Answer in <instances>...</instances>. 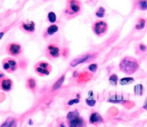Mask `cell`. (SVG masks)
I'll list each match as a JSON object with an SVG mask.
<instances>
[{
    "label": "cell",
    "mask_w": 147,
    "mask_h": 127,
    "mask_svg": "<svg viewBox=\"0 0 147 127\" xmlns=\"http://www.w3.org/2000/svg\"><path fill=\"white\" fill-rule=\"evenodd\" d=\"M140 68L139 61L131 57H125L119 63V69L124 74L131 75L138 71Z\"/></svg>",
    "instance_id": "6da1fadb"
},
{
    "label": "cell",
    "mask_w": 147,
    "mask_h": 127,
    "mask_svg": "<svg viewBox=\"0 0 147 127\" xmlns=\"http://www.w3.org/2000/svg\"><path fill=\"white\" fill-rule=\"evenodd\" d=\"M83 9L82 2L80 0H67L63 15L67 19H72L80 15Z\"/></svg>",
    "instance_id": "7a4b0ae2"
},
{
    "label": "cell",
    "mask_w": 147,
    "mask_h": 127,
    "mask_svg": "<svg viewBox=\"0 0 147 127\" xmlns=\"http://www.w3.org/2000/svg\"><path fill=\"white\" fill-rule=\"evenodd\" d=\"M67 121L69 127H84L85 126L84 120L80 116L78 110L67 113Z\"/></svg>",
    "instance_id": "3957f363"
},
{
    "label": "cell",
    "mask_w": 147,
    "mask_h": 127,
    "mask_svg": "<svg viewBox=\"0 0 147 127\" xmlns=\"http://www.w3.org/2000/svg\"><path fill=\"white\" fill-rule=\"evenodd\" d=\"M34 71L40 76H48L52 71V66L45 61H40L36 63L34 66Z\"/></svg>",
    "instance_id": "277c9868"
},
{
    "label": "cell",
    "mask_w": 147,
    "mask_h": 127,
    "mask_svg": "<svg viewBox=\"0 0 147 127\" xmlns=\"http://www.w3.org/2000/svg\"><path fill=\"white\" fill-rule=\"evenodd\" d=\"M109 25L107 22L103 20H98L92 24V30L96 36L101 37L107 33Z\"/></svg>",
    "instance_id": "5b68a950"
},
{
    "label": "cell",
    "mask_w": 147,
    "mask_h": 127,
    "mask_svg": "<svg viewBox=\"0 0 147 127\" xmlns=\"http://www.w3.org/2000/svg\"><path fill=\"white\" fill-rule=\"evenodd\" d=\"M61 49L57 44L52 43L47 45L45 49V56L50 60L55 59L60 57Z\"/></svg>",
    "instance_id": "8992f818"
},
{
    "label": "cell",
    "mask_w": 147,
    "mask_h": 127,
    "mask_svg": "<svg viewBox=\"0 0 147 127\" xmlns=\"http://www.w3.org/2000/svg\"><path fill=\"white\" fill-rule=\"evenodd\" d=\"M2 67L7 73H14L18 68V64L14 59L7 57L2 61Z\"/></svg>",
    "instance_id": "52a82bcc"
},
{
    "label": "cell",
    "mask_w": 147,
    "mask_h": 127,
    "mask_svg": "<svg viewBox=\"0 0 147 127\" xmlns=\"http://www.w3.org/2000/svg\"><path fill=\"white\" fill-rule=\"evenodd\" d=\"M6 50H7V52L8 53L9 55L15 57H20L22 52V49L21 45L17 42H11L7 44Z\"/></svg>",
    "instance_id": "ba28073f"
},
{
    "label": "cell",
    "mask_w": 147,
    "mask_h": 127,
    "mask_svg": "<svg viewBox=\"0 0 147 127\" xmlns=\"http://www.w3.org/2000/svg\"><path fill=\"white\" fill-rule=\"evenodd\" d=\"M94 57L95 55L92 54H86L81 56H79V57H76V59H73L70 61V66L71 67H76V66L79 65V64L90 61Z\"/></svg>",
    "instance_id": "9c48e42d"
},
{
    "label": "cell",
    "mask_w": 147,
    "mask_h": 127,
    "mask_svg": "<svg viewBox=\"0 0 147 127\" xmlns=\"http://www.w3.org/2000/svg\"><path fill=\"white\" fill-rule=\"evenodd\" d=\"M20 29L25 34H32L36 30L35 23L33 21H22L20 24Z\"/></svg>",
    "instance_id": "30bf717a"
},
{
    "label": "cell",
    "mask_w": 147,
    "mask_h": 127,
    "mask_svg": "<svg viewBox=\"0 0 147 127\" xmlns=\"http://www.w3.org/2000/svg\"><path fill=\"white\" fill-rule=\"evenodd\" d=\"M59 27L57 24H51L49 26L47 29L43 32V37L45 39H48L49 37H51L54 36L56 33L58 32Z\"/></svg>",
    "instance_id": "8fae6325"
},
{
    "label": "cell",
    "mask_w": 147,
    "mask_h": 127,
    "mask_svg": "<svg viewBox=\"0 0 147 127\" xmlns=\"http://www.w3.org/2000/svg\"><path fill=\"white\" fill-rule=\"evenodd\" d=\"M1 89L4 91H9L13 88L12 80L9 78H4L1 79Z\"/></svg>",
    "instance_id": "7c38bea8"
},
{
    "label": "cell",
    "mask_w": 147,
    "mask_h": 127,
    "mask_svg": "<svg viewBox=\"0 0 147 127\" xmlns=\"http://www.w3.org/2000/svg\"><path fill=\"white\" fill-rule=\"evenodd\" d=\"M134 7L141 11H146L147 10V0H136L134 2Z\"/></svg>",
    "instance_id": "4fadbf2b"
},
{
    "label": "cell",
    "mask_w": 147,
    "mask_h": 127,
    "mask_svg": "<svg viewBox=\"0 0 147 127\" xmlns=\"http://www.w3.org/2000/svg\"><path fill=\"white\" fill-rule=\"evenodd\" d=\"M103 121V118L97 112L92 113L90 116V124H96V123H101Z\"/></svg>",
    "instance_id": "5bb4252c"
},
{
    "label": "cell",
    "mask_w": 147,
    "mask_h": 127,
    "mask_svg": "<svg viewBox=\"0 0 147 127\" xmlns=\"http://www.w3.org/2000/svg\"><path fill=\"white\" fill-rule=\"evenodd\" d=\"M26 85H27V87L29 89H30L32 91H35L36 89H37V82H36L35 79L32 78V77L27 78Z\"/></svg>",
    "instance_id": "9a60e30c"
},
{
    "label": "cell",
    "mask_w": 147,
    "mask_h": 127,
    "mask_svg": "<svg viewBox=\"0 0 147 127\" xmlns=\"http://www.w3.org/2000/svg\"><path fill=\"white\" fill-rule=\"evenodd\" d=\"M123 97L119 94H115L113 96H111L108 99V101L110 103H116V104H119V103L123 102Z\"/></svg>",
    "instance_id": "2e32d148"
},
{
    "label": "cell",
    "mask_w": 147,
    "mask_h": 127,
    "mask_svg": "<svg viewBox=\"0 0 147 127\" xmlns=\"http://www.w3.org/2000/svg\"><path fill=\"white\" fill-rule=\"evenodd\" d=\"M146 21L145 19L139 18V19H138L137 23H136V25H135V30H136V31H140V30L144 29L145 28V27H146Z\"/></svg>",
    "instance_id": "e0dca14e"
},
{
    "label": "cell",
    "mask_w": 147,
    "mask_h": 127,
    "mask_svg": "<svg viewBox=\"0 0 147 127\" xmlns=\"http://www.w3.org/2000/svg\"><path fill=\"white\" fill-rule=\"evenodd\" d=\"M65 78V76L63 75L59 79H57V81H56V82L55 83L54 85L53 86V91H56V90L59 89V88L62 86L63 84L64 83Z\"/></svg>",
    "instance_id": "ac0fdd59"
},
{
    "label": "cell",
    "mask_w": 147,
    "mask_h": 127,
    "mask_svg": "<svg viewBox=\"0 0 147 127\" xmlns=\"http://www.w3.org/2000/svg\"><path fill=\"white\" fill-rule=\"evenodd\" d=\"M16 124V121L14 118H8L2 124L1 127H13Z\"/></svg>",
    "instance_id": "d6986e66"
},
{
    "label": "cell",
    "mask_w": 147,
    "mask_h": 127,
    "mask_svg": "<svg viewBox=\"0 0 147 127\" xmlns=\"http://www.w3.org/2000/svg\"><path fill=\"white\" fill-rule=\"evenodd\" d=\"M134 94L138 96H142L144 94V86L142 84H136L134 86Z\"/></svg>",
    "instance_id": "ffe728a7"
},
{
    "label": "cell",
    "mask_w": 147,
    "mask_h": 127,
    "mask_svg": "<svg viewBox=\"0 0 147 127\" xmlns=\"http://www.w3.org/2000/svg\"><path fill=\"white\" fill-rule=\"evenodd\" d=\"M134 78H132V77H124V78H122L121 79H120V84L121 86L129 85V84L134 82Z\"/></svg>",
    "instance_id": "44dd1931"
},
{
    "label": "cell",
    "mask_w": 147,
    "mask_h": 127,
    "mask_svg": "<svg viewBox=\"0 0 147 127\" xmlns=\"http://www.w3.org/2000/svg\"><path fill=\"white\" fill-rule=\"evenodd\" d=\"M47 21L52 24H54L57 21V16L54 11H50L47 14Z\"/></svg>",
    "instance_id": "7402d4cb"
},
{
    "label": "cell",
    "mask_w": 147,
    "mask_h": 127,
    "mask_svg": "<svg viewBox=\"0 0 147 127\" xmlns=\"http://www.w3.org/2000/svg\"><path fill=\"white\" fill-rule=\"evenodd\" d=\"M106 9L103 7H100L96 10L95 14H96V16L98 18H103L105 17V15H106Z\"/></svg>",
    "instance_id": "603a6c76"
},
{
    "label": "cell",
    "mask_w": 147,
    "mask_h": 127,
    "mask_svg": "<svg viewBox=\"0 0 147 127\" xmlns=\"http://www.w3.org/2000/svg\"><path fill=\"white\" fill-rule=\"evenodd\" d=\"M90 94H90V91H89V93H88L89 96H88V98H87L86 99V103L89 106L92 107V106H94L96 105V101L94 99V98H93V95L91 96Z\"/></svg>",
    "instance_id": "cb8c5ba5"
},
{
    "label": "cell",
    "mask_w": 147,
    "mask_h": 127,
    "mask_svg": "<svg viewBox=\"0 0 147 127\" xmlns=\"http://www.w3.org/2000/svg\"><path fill=\"white\" fill-rule=\"evenodd\" d=\"M118 80H119V77L116 75V74H113L112 75L110 76L109 77V82L111 85L113 86H116L118 83Z\"/></svg>",
    "instance_id": "d4e9b609"
},
{
    "label": "cell",
    "mask_w": 147,
    "mask_h": 127,
    "mask_svg": "<svg viewBox=\"0 0 147 127\" xmlns=\"http://www.w3.org/2000/svg\"><path fill=\"white\" fill-rule=\"evenodd\" d=\"M147 51V47L144 44H139L137 47L138 54H144Z\"/></svg>",
    "instance_id": "484cf974"
},
{
    "label": "cell",
    "mask_w": 147,
    "mask_h": 127,
    "mask_svg": "<svg viewBox=\"0 0 147 127\" xmlns=\"http://www.w3.org/2000/svg\"><path fill=\"white\" fill-rule=\"evenodd\" d=\"M88 68L89 71H91L92 73H94L97 71L98 65L96 64H91L90 65L88 66Z\"/></svg>",
    "instance_id": "4316f807"
},
{
    "label": "cell",
    "mask_w": 147,
    "mask_h": 127,
    "mask_svg": "<svg viewBox=\"0 0 147 127\" xmlns=\"http://www.w3.org/2000/svg\"><path fill=\"white\" fill-rule=\"evenodd\" d=\"M80 102V99L79 98H74V99H71L67 102V105L69 106H72L73 104H78Z\"/></svg>",
    "instance_id": "83f0119b"
},
{
    "label": "cell",
    "mask_w": 147,
    "mask_h": 127,
    "mask_svg": "<svg viewBox=\"0 0 147 127\" xmlns=\"http://www.w3.org/2000/svg\"><path fill=\"white\" fill-rule=\"evenodd\" d=\"M143 108H144V110H146V111H147V97H146V100H145V102H144V104Z\"/></svg>",
    "instance_id": "f1b7e54d"
},
{
    "label": "cell",
    "mask_w": 147,
    "mask_h": 127,
    "mask_svg": "<svg viewBox=\"0 0 147 127\" xmlns=\"http://www.w3.org/2000/svg\"><path fill=\"white\" fill-rule=\"evenodd\" d=\"M59 127H66V126L64 123H61V124L59 125Z\"/></svg>",
    "instance_id": "f546056e"
},
{
    "label": "cell",
    "mask_w": 147,
    "mask_h": 127,
    "mask_svg": "<svg viewBox=\"0 0 147 127\" xmlns=\"http://www.w3.org/2000/svg\"><path fill=\"white\" fill-rule=\"evenodd\" d=\"M29 124H30V125H32L33 124V122L32 121V119H30V121H29Z\"/></svg>",
    "instance_id": "4dcf8cb0"
},
{
    "label": "cell",
    "mask_w": 147,
    "mask_h": 127,
    "mask_svg": "<svg viewBox=\"0 0 147 127\" xmlns=\"http://www.w3.org/2000/svg\"><path fill=\"white\" fill-rule=\"evenodd\" d=\"M3 76H4V74H3V73H1V74H0V78H1V79H2Z\"/></svg>",
    "instance_id": "1f68e13d"
}]
</instances>
